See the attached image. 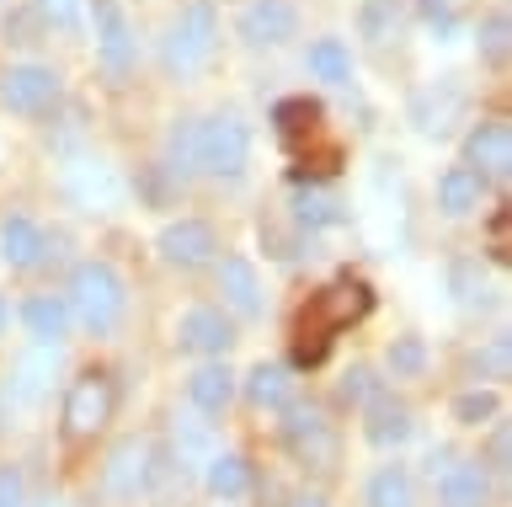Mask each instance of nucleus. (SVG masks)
Listing matches in <instances>:
<instances>
[{
	"label": "nucleus",
	"instance_id": "1",
	"mask_svg": "<svg viewBox=\"0 0 512 507\" xmlns=\"http://www.w3.org/2000/svg\"><path fill=\"white\" fill-rule=\"evenodd\" d=\"M368 310H374V294H368V283H358V278H336L331 289H320L310 299V310L299 315V326H294V363H299V369L320 363L336 331H347L352 321H363Z\"/></svg>",
	"mask_w": 512,
	"mask_h": 507
},
{
	"label": "nucleus",
	"instance_id": "2",
	"mask_svg": "<svg viewBox=\"0 0 512 507\" xmlns=\"http://www.w3.org/2000/svg\"><path fill=\"white\" fill-rule=\"evenodd\" d=\"M123 278L112 273L107 262H80L70 273V321H80L86 331H96V337H107L112 326L123 321Z\"/></svg>",
	"mask_w": 512,
	"mask_h": 507
},
{
	"label": "nucleus",
	"instance_id": "3",
	"mask_svg": "<svg viewBox=\"0 0 512 507\" xmlns=\"http://www.w3.org/2000/svg\"><path fill=\"white\" fill-rule=\"evenodd\" d=\"M214 38H219L214 6H208V0L182 6V17H176L171 33H166V70L171 75H198L208 65V54H214Z\"/></svg>",
	"mask_w": 512,
	"mask_h": 507
},
{
	"label": "nucleus",
	"instance_id": "4",
	"mask_svg": "<svg viewBox=\"0 0 512 507\" xmlns=\"http://www.w3.org/2000/svg\"><path fill=\"white\" fill-rule=\"evenodd\" d=\"M251 161V134L240 118H198V171L235 182Z\"/></svg>",
	"mask_w": 512,
	"mask_h": 507
},
{
	"label": "nucleus",
	"instance_id": "5",
	"mask_svg": "<svg viewBox=\"0 0 512 507\" xmlns=\"http://www.w3.org/2000/svg\"><path fill=\"white\" fill-rule=\"evenodd\" d=\"M283 443L310 470H336V459H342V438L320 417V406H288L283 411Z\"/></svg>",
	"mask_w": 512,
	"mask_h": 507
},
{
	"label": "nucleus",
	"instance_id": "6",
	"mask_svg": "<svg viewBox=\"0 0 512 507\" xmlns=\"http://www.w3.org/2000/svg\"><path fill=\"white\" fill-rule=\"evenodd\" d=\"M112 417V379L107 374H80L64 395V433L70 438H96Z\"/></svg>",
	"mask_w": 512,
	"mask_h": 507
},
{
	"label": "nucleus",
	"instance_id": "7",
	"mask_svg": "<svg viewBox=\"0 0 512 507\" xmlns=\"http://www.w3.org/2000/svg\"><path fill=\"white\" fill-rule=\"evenodd\" d=\"M59 102V75L48 70V65H11V70H0V107L6 113H48V107Z\"/></svg>",
	"mask_w": 512,
	"mask_h": 507
},
{
	"label": "nucleus",
	"instance_id": "8",
	"mask_svg": "<svg viewBox=\"0 0 512 507\" xmlns=\"http://www.w3.org/2000/svg\"><path fill=\"white\" fill-rule=\"evenodd\" d=\"M96 59L112 81H123L139 59V43H134V27H128L118 0H96Z\"/></svg>",
	"mask_w": 512,
	"mask_h": 507
},
{
	"label": "nucleus",
	"instance_id": "9",
	"mask_svg": "<svg viewBox=\"0 0 512 507\" xmlns=\"http://www.w3.org/2000/svg\"><path fill=\"white\" fill-rule=\"evenodd\" d=\"M235 27H240V38H246L251 49H278V43L294 38L299 17H294L288 0H246V11H240Z\"/></svg>",
	"mask_w": 512,
	"mask_h": 507
},
{
	"label": "nucleus",
	"instance_id": "10",
	"mask_svg": "<svg viewBox=\"0 0 512 507\" xmlns=\"http://www.w3.org/2000/svg\"><path fill=\"white\" fill-rule=\"evenodd\" d=\"M214 251H219V235L203 219H171L160 230V257L171 267H203V262H214Z\"/></svg>",
	"mask_w": 512,
	"mask_h": 507
},
{
	"label": "nucleus",
	"instance_id": "11",
	"mask_svg": "<svg viewBox=\"0 0 512 507\" xmlns=\"http://www.w3.org/2000/svg\"><path fill=\"white\" fill-rule=\"evenodd\" d=\"M464 166L480 171V177H507L512 171V129L502 118H486L480 129H470V139H464Z\"/></svg>",
	"mask_w": 512,
	"mask_h": 507
},
{
	"label": "nucleus",
	"instance_id": "12",
	"mask_svg": "<svg viewBox=\"0 0 512 507\" xmlns=\"http://www.w3.org/2000/svg\"><path fill=\"white\" fill-rule=\"evenodd\" d=\"M144 470H150V449H144L139 438H123V443H112V454H107V470H102V486H107V497H118V502H134L139 491H144Z\"/></svg>",
	"mask_w": 512,
	"mask_h": 507
},
{
	"label": "nucleus",
	"instance_id": "13",
	"mask_svg": "<svg viewBox=\"0 0 512 507\" xmlns=\"http://www.w3.org/2000/svg\"><path fill=\"white\" fill-rule=\"evenodd\" d=\"M432 481H438V507H486V497H491V481H486L480 459H448V470L432 475Z\"/></svg>",
	"mask_w": 512,
	"mask_h": 507
},
{
	"label": "nucleus",
	"instance_id": "14",
	"mask_svg": "<svg viewBox=\"0 0 512 507\" xmlns=\"http://www.w3.org/2000/svg\"><path fill=\"white\" fill-rule=\"evenodd\" d=\"M176 347H187V353H224L230 347V321L219 310H187L176 321Z\"/></svg>",
	"mask_w": 512,
	"mask_h": 507
},
{
	"label": "nucleus",
	"instance_id": "15",
	"mask_svg": "<svg viewBox=\"0 0 512 507\" xmlns=\"http://www.w3.org/2000/svg\"><path fill=\"white\" fill-rule=\"evenodd\" d=\"M480 198H486V177H480V171H470V166H448L443 177H438V209H443V214L464 219V214L480 209Z\"/></svg>",
	"mask_w": 512,
	"mask_h": 507
},
{
	"label": "nucleus",
	"instance_id": "16",
	"mask_svg": "<svg viewBox=\"0 0 512 507\" xmlns=\"http://www.w3.org/2000/svg\"><path fill=\"white\" fill-rule=\"evenodd\" d=\"M219 294L230 299L240 315H262V278L246 257H224L219 262Z\"/></svg>",
	"mask_w": 512,
	"mask_h": 507
},
{
	"label": "nucleus",
	"instance_id": "17",
	"mask_svg": "<svg viewBox=\"0 0 512 507\" xmlns=\"http://www.w3.org/2000/svg\"><path fill=\"white\" fill-rule=\"evenodd\" d=\"M368 443H374V449H400V443L411 438V411L400 406V401H390V395H374V401H368Z\"/></svg>",
	"mask_w": 512,
	"mask_h": 507
},
{
	"label": "nucleus",
	"instance_id": "18",
	"mask_svg": "<svg viewBox=\"0 0 512 507\" xmlns=\"http://www.w3.org/2000/svg\"><path fill=\"white\" fill-rule=\"evenodd\" d=\"M0 251H6V262H11V267H38V262H43V251H48V241H43V230L32 225V219L11 214L6 225H0Z\"/></svg>",
	"mask_w": 512,
	"mask_h": 507
},
{
	"label": "nucleus",
	"instance_id": "19",
	"mask_svg": "<svg viewBox=\"0 0 512 507\" xmlns=\"http://www.w3.org/2000/svg\"><path fill=\"white\" fill-rule=\"evenodd\" d=\"M22 321H27V331L43 347H54V342H64V331H70V305L54 299V294H38V299H27V305H22Z\"/></svg>",
	"mask_w": 512,
	"mask_h": 507
},
{
	"label": "nucleus",
	"instance_id": "20",
	"mask_svg": "<svg viewBox=\"0 0 512 507\" xmlns=\"http://www.w3.org/2000/svg\"><path fill=\"white\" fill-rule=\"evenodd\" d=\"M230 395H235V374L224 369V363H203V369L187 379V401L198 411H224Z\"/></svg>",
	"mask_w": 512,
	"mask_h": 507
},
{
	"label": "nucleus",
	"instance_id": "21",
	"mask_svg": "<svg viewBox=\"0 0 512 507\" xmlns=\"http://www.w3.org/2000/svg\"><path fill=\"white\" fill-rule=\"evenodd\" d=\"M310 75L315 81H331V86H347L352 81V54L342 38H320L310 43Z\"/></svg>",
	"mask_w": 512,
	"mask_h": 507
},
{
	"label": "nucleus",
	"instance_id": "22",
	"mask_svg": "<svg viewBox=\"0 0 512 507\" xmlns=\"http://www.w3.org/2000/svg\"><path fill=\"white\" fill-rule=\"evenodd\" d=\"M459 91L454 86H443V102H438V91H422V97L411 102V118H416V129L422 134H448V118L459 113Z\"/></svg>",
	"mask_w": 512,
	"mask_h": 507
},
{
	"label": "nucleus",
	"instance_id": "23",
	"mask_svg": "<svg viewBox=\"0 0 512 507\" xmlns=\"http://www.w3.org/2000/svg\"><path fill=\"white\" fill-rule=\"evenodd\" d=\"M336 219H342V203L331 193H320V187H299L294 193V225L299 230H326Z\"/></svg>",
	"mask_w": 512,
	"mask_h": 507
},
{
	"label": "nucleus",
	"instance_id": "24",
	"mask_svg": "<svg viewBox=\"0 0 512 507\" xmlns=\"http://www.w3.org/2000/svg\"><path fill=\"white\" fill-rule=\"evenodd\" d=\"M246 486H251V470H246L240 454H214L208 459V491H214V497L235 502V497H246Z\"/></svg>",
	"mask_w": 512,
	"mask_h": 507
},
{
	"label": "nucleus",
	"instance_id": "25",
	"mask_svg": "<svg viewBox=\"0 0 512 507\" xmlns=\"http://www.w3.org/2000/svg\"><path fill=\"white\" fill-rule=\"evenodd\" d=\"M368 507H416L411 475L400 470V465H384L374 481H368Z\"/></svg>",
	"mask_w": 512,
	"mask_h": 507
},
{
	"label": "nucleus",
	"instance_id": "26",
	"mask_svg": "<svg viewBox=\"0 0 512 507\" xmlns=\"http://www.w3.org/2000/svg\"><path fill=\"white\" fill-rule=\"evenodd\" d=\"M166 171H176V177H192V171H198V118H182L166 134Z\"/></svg>",
	"mask_w": 512,
	"mask_h": 507
},
{
	"label": "nucleus",
	"instance_id": "27",
	"mask_svg": "<svg viewBox=\"0 0 512 507\" xmlns=\"http://www.w3.org/2000/svg\"><path fill=\"white\" fill-rule=\"evenodd\" d=\"M246 395H251V406H283L288 401V369L283 363H256L246 379Z\"/></svg>",
	"mask_w": 512,
	"mask_h": 507
},
{
	"label": "nucleus",
	"instance_id": "28",
	"mask_svg": "<svg viewBox=\"0 0 512 507\" xmlns=\"http://www.w3.org/2000/svg\"><path fill=\"white\" fill-rule=\"evenodd\" d=\"M475 43H480V59L502 70V65H507V49H512V22H507V11H491V17L480 22Z\"/></svg>",
	"mask_w": 512,
	"mask_h": 507
},
{
	"label": "nucleus",
	"instance_id": "29",
	"mask_svg": "<svg viewBox=\"0 0 512 507\" xmlns=\"http://www.w3.org/2000/svg\"><path fill=\"white\" fill-rule=\"evenodd\" d=\"M395 27H400V6L395 0H363V11H358V33L368 43H390L395 38Z\"/></svg>",
	"mask_w": 512,
	"mask_h": 507
},
{
	"label": "nucleus",
	"instance_id": "30",
	"mask_svg": "<svg viewBox=\"0 0 512 507\" xmlns=\"http://www.w3.org/2000/svg\"><path fill=\"white\" fill-rule=\"evenodd\" d=\"M32 17L43 33H75L86 17V0H32Z\"/></svg>",
	"mask_w": 512,
	"mask_h": 507
},
{
	"label": "nucleus",
	"instance_id": "31",
	"mask_svg": "<svg viewBox=\"0 0 512 507\" xmlns=\"http://www.w3.org/2000/svg\"><path fill=\"white\" fill-rule=\"evenodd\" d=\"M320 123V107L310 97H294V102H278V134L288 139V145H299L304 134H315Z\"/></svg>",
	"mask_w": 512,
	"mask_h": 507
},
{
	"label": "nucleus",
	"instance_id": "32",
	"mask_svg": "<svg viewBox=\"0 0 512 507\" xmlns=\"http://www.w3.org/2000/svg\"><path fill=\"white\" fill-rule=\"evenodd\" d=\"M454 294H459L464 310H486L491 305V289H486V278H480L475 262H454Z\"/></svg>",
	"mask_w": 512,
	"mask_h": 507
},
{
	"label": "nucleus",
	"instance_id": "33",
	"mask_svg": "<svg viewBox=\"0 0 512 507\" xmlns=\"http://www.w3.org/2000/svg\"><path fill=\"white\" fill-rule=\"evenodd\" d=\"M390 374L395 379H411V374H422L427 369V347H422V337H395L390 342Z\"/></svg>",
	"mask_w": 512,
	"mask_h": 507
},
{
	"label": "nucleus",
	"instance_id": "34",
	"mask_svg": "<svg viewBox=\"0 0 512 507\" xmlns=\"http://www.w3.org/2000/svg\"><path fill=\"white\" fill-rule=\"evenodd\" d=\"M496 411H502V401H496L491 390H464L459 401H454V422H464V427H480V422H491Z\"/></svg>",
	"mask_w": 512,
	"mask_h": 507
},
{
	"label": "nucleus",
	"instance_id": "35",
	"mask_svg": "<svg viewBox=\"0 0 512 507\" xmlns=\"http://www.w3.org/2000/svg\"><path fill=\"white\" fill-rule=\"evenodd\" d=\"M374 395H379V379H374V369L352 363V369L342 374V401H347V406H368Z\"/></svg>",
	"mask_w": 512,
	"mask_h": 507
},
{
	"label": "nucleus",
	"instance_id": "36",
	"mask_svg": "<svg viewBox=\"0 0 512 507\" xmlns=\"http://www.w3.org/2000/svg\"><path fill=\"white\" fill-rule=\"evenodd\" d=\"M38 33H43V27H38V17H32V6L6 17V43H38Z\"/></svg>",
	"mask_w": 512,
	"mask_h": 507
},
{
	"label": "nucleus",
	"instance_id": "37",
	"mask_svg": "<svg viewBox=\"0 0 512 507\" xmlns=\"http://www.w3.org/2000/svg\"><path fill=\"white\" fill-rule=\"evenodd\" d=\"M475 369H486L491 379H507V337H496L486 353H475Z\"/></svg>",
	"mask_w": 512,
	"mask_h": 507
},
{
	"label": "nucleus",
	"instance_id": "38",
	"mask_svg": "<svg viewBox=\"0 0 512 507\" xmlns=\"http://www.w3.org/2000/svg\"><path fill=\"white\" fill-rule=\"evenodd\" d=\"M507 454H512V433H507V427H496V433H491V470H507Z\"/></svg>",
	"mask_w": 512,
	"mask_h": 507
},
{
	"label": "nucleus",
	"instance_id": "39",
	"mask_svg": "<svg viewBox=\"0 0 512 507\" xmlns=\"http://www.w3.org/2000/svg\"><path fill=\"white\" fill-rule=\"evenodd\" d=\"M0 507H22V481L11 470H0Z\"/></svg>",
	"mask_w": 512,
	"mask_h": 507
},
{
	"label": "nucleus",
	"instance_id": "40",
	"mask_svg": "<svg viewBox=\"0 0 512 507\" xmlns=\"http://www.w3.org/2000/svg\"><path fill=\"white\" fill-rule=\"evenodd\" d=\"M422 17H432V27L454 22V0H422Z\"/></svg>",
	"mask_w": 512,
	"mask_h": 507
},
{
	"label": "nucleus",
	"instance_id": "41",
	"mask_svg": "<svg viewBox=\"0 0 512 507\" xmlns=\"http://www.w3.org/2000/svg\"><path fill=\"white\" fill-rule=\"evenodd\" d=\"M6 326H11V305L0 299V337H6Z\"/></svg>",
	"mask_w": 512,
	"mask_h": 507
},
{
	"label": "nucleus",
	"instance_id": "42",
	"mask_svg": "<svg viewBox=\"0 0 512 507\" xmlns=\"http://www.w3.org/2000/svg\"><path fill=\"white\" fill-rule=\"evenodd\" d=\"M294 507H326V497H294Z\"/></svg>",
	"mask_w": 512,
	"mask_h": 507
}]
</instances>
